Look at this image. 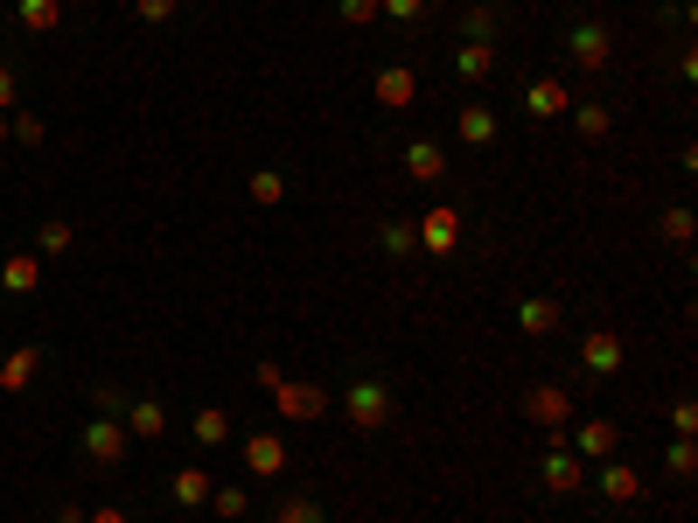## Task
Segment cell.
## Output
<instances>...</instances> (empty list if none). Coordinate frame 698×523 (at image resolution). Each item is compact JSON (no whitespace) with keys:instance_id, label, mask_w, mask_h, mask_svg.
I'll return each instance as SVG.
<instances>
[{"instance_id":"cell-8","label":"cell","mask_w":698,"mask_h":523,"mask_svg":"<svg viewBox=\"0 0 698 523\" xmlns=\"http://www.w3.org/2000/svg\"><path fill=\"white\" fill-rule=\"evenodd\" d=\"M280 412H287V418H322L328 412V391H322V384H280Z\"/></svg>"},{"instance_id":"cell-27","label":"cell","mask_w":698,"mask_h":523,"mask_svg":"<svg viewBox=\"0 0 698 523\" xmlns=\"http://www.w3.org/2000/svg\"><path fill=\"white\" fill-rule=\"evenodd\" d=\"M252 196H259V203H280V196H287V182H280V175H252Z\"/></svg>"},{"instance_id":"cell-14","label":"cell","mask_w":698,"mask_h":523,"mask_svg":"<svg viewBox=\"0 0 698 523\" xmlns=\"http://www.w3.org/2000/svg\"><path fill=\"white\" fill-rule=\"evenodd\" d=\"M496 140V112L489 105H461V147H489Z\"/></svg>"},{"instance_id":"cell-15","label":"cell","mask_w":698,"mask_h":523,"mask_svg":"<svg viewBox=\"0 0 698 523\" xmlns=\"http://www.w3.org/2000/svg\"><path fill=\"white\" fill-rule=\"evenodd\" d=\"M601 496H608V502H636V496H643L636 468H601Z\"/></svg>"},{"instance_id":"cell-13","label":"cell","mask_w":698,"mask_h":523,"mask_svg":"<svg viewBox=\"0 0 698 523\" xmlns=\"http://www.w3.org/2000/svg\"><path fill=\"white\" fill-rule=\"evenodd\" d=\"M455 70H461L468 84H482L489 70H496V42H461V50H455Z\"/></svg>"},{"instance_id":"cell-32","label":"cell","mask_w":698,"mask_h":523,"mask_svg":"<svg viewBox=\"0 0 698 523\" xmlns=\"http://www.w3.org/2000/svg\"><path fill=\"white\" fill-rule=\"evenodd\" d=\"M671 426H677V440H692V433H698V412H692V405H677Z\"/></svg>"},{"instance_id":"cell-21","label":"cell","mask_w":698,"mask_h":523,"mask_svg":"<svg viewBox=\"0 0 698 523\" xmlns=\"http://www.w3.org/2000/svg\"><path fill=\"white\" fill-rule=\"evenodd\" d=\"M84 446H91L98 461H119V446H126V440H119V426H91V440H84Z\"/></svg>"},{"instance_id":"cell-23","label":"cell","mask_w":698,"mask_h":523,"mask_svg":"<svg viewBox=\"0 0 698 523\" xmlns=\"http://www.w3.org/2000/svg\"><path fill=\"white\" fill-rule=\"evenodd\" d=\"M461 28H468V42H482L489 28H496V14H489V7H468V14H461Z\"/></svg>"},{"instance_id":"cell-30","label":"cell","mask_w":698,"mask_h":523,"mask_svg":"<svg viewBox=\"0 0 698 523\" xmlns=\"http://www.w3.org/2000/svg\"><path fill=\"white\" fill-rule=\"evenodd\" d=\"M664 237H677V244H684V237H692V216H684V209H671V216H664Z\"/></svg>"},{"instance_id":"cell-17","label":"cell","mask_w":698,"mask_h":523,"mask_svg":"<svg viewBox=\"0 0 698 523\" xmlns=\"http://www.w3.org/2000/svg\"><path fill=\"white\" fill-rule=\"evenodd\" d=\"M175 502H188V509H196V502H210V482H203L196 468H182V474H175Z\"/></svg>"},{"instance_id":"cell-28","label":"cell","mask_w":698,"mask_h":523,"mask_svg":"<svg viewBox=\"0 0 698 523\" xmlns=\"http://www.w3.org/2000/svg\"><path fill=\"white\" fill-rule=\"evenodd\" d=\"M168 418H161V405H133V433H161Z\"/></svg>"},{"instance_id":"cell-19","label":"cell","mask_w":698,"mask_h":523,"mask_svg":"<svg viewBox=\"0 0 698 523\" xmlns=\"http://www.w3.org/2000/svg\"><path fill=\"white\" fill-rule=\"evenodd\" d=\"M573 126L587 133V140H601L608 133V105H573Z\"/></svg>"},{"instance_id":"cell-22","label":"cell","mask_w":698,"mask_h":523,"mask_svg":"<svg viewBox=\"0 0 698 523\" xmlns=\"http://www.w3.org/2000/svg\"><path fill=\"white\" fill-rule=\"evenodd\" d=\"M224 433H231V426H224V412H196V440H203V446H216Z\"/></svg>"},{"instance_id":"cell-2","label":"cell","mask_w":698,"mask_h":523,"mask_svg":"<svg viewBox=\"0 0 698 523\" xmlns=\"http://www.w3.org/2000/svg\"><path fill=\"white\" fill-rule=\"evenodd\" d=\"M412 237L427 244L433 259H447V252L461 244V209H427V216H419V231H412Z\"/></svg>"},{"instance_id":"cell-29","label":"cell","mask_w":698,"mask_h":523,"mask_svg":"<svg viewBox=\"0 0 698 523\" xmlns=\"http://www.w3.org/2000/svg\"><path fill=\"white\" fill-rule=\"evenodd\" d=\"M343 22H356V28L377 22V0H343Z\"/></svg>"},{"instance_id":"cell-6","label":"cell","mask_w":698,"mask_h":523,"mask_svg":"<svg viewBox=\"0 0 698 523\" xmlns=\"http://www.w3.org/2000/svg\"><path fill=\"white\" fill-rule=\"evenodd\" d=\"M565 42H573V63H580V70H601V63H608V50H615V42H608V28H593V22H580Z\"/></svg>"},{"instance_id":"cell-4","label":"cell","mask_w":698,"mask_h":523,"mask_svg":"<svg viewBox=\"0 0 698 523\" xmlns=\"http://www.w3.org/2000/svg\"><path fill=\"white\" fill-rule=\"evenodd\" d=\"M412 91H419V78H412L405 63H384V70H377V105H384V112H405Z\"/></svg>"},{"instance_id":"cell-18","label":"cell","mask_w":698,"mask_h":523,"mask_svg":"<svg viewBox=\"0 0 698 523\" xmlns=\"http://www.w3.org/2000/svg\"><path fill=\"white\" fill-rule=\"evenodd\" d=\"M280 523H328V509L308 502V496H294V502H280Z\"/></svg>"},{"instance_id":"cell-1","label":"cell","mask_w":698,"mask_h":523,"mask_svg":"<svg viewBox=\"0 0 698 523\" xmlns=\"http://www.w3.org/2000/svg\"><path fill=\"white\" fill-rule=\"evenodd\" d=\"M343 412H349V433L371 440L377 426L391 418V391H384V377H356V384L343 391Z\"/></svg>"},{"instance_id":"cell-10","label":"cell","mask_w":698,"mask_h":523,"mask_svg":"<svg viewBox=\"0 0 698 523\" xmlns=\"http://www.w3.org/2000/svg\"><path fill=\"white\" fill-rule=\"evenodd\" d=\"M580 363H587V370H601V377H608V370H621V342L608 335V328H593V335L580 342Z\"/></svg>"},{"instance_id":"cell-34","label":"cell","mask_w":698,"mask_h":523,"mask_svg":"<svg viewBox=\"0 0 698 523\" xmlns=\"http://www.w3.org/2000/svg\"><path fill=\"white\" fill-rule=\"evenodd\" d=\"M140 14H175V0H140Z\"/></svg>"},{"instance_id":"cell-12","label":"cell","mask_w":698,"mask_h":523,"mask_svg":"<svg viewBox=\"0 0 698 523\" xmlns=\"http://www.w3.org/2000/svg\"><path fill=\"white\" fill-rule=\"evenodd\" d=\"M244 461H252V474H280L287 468V440L280 433H259V440L244 446Z\"/></svg>"},{"instance_id":"cell-16","label":"cell","mask_w":698,"mask_h":523,"mask_svg":"<svg viewBox=\"0 0 698 523\" xmlns=\"http://www.w3.org/2000/svg\"><path fill=\"white\" fill-rule=\"evenodd\" d=\"M517 321H524V335H552V328H559V307H552V300H524Z\"/></svg>"},{"instance_id":"cell-26","label":"cell","mask_w":698,"mask_h":523,"mask_svg":"<svg viewBox=\"0 0 698 523\" xmlns=\"http://www.w3.org/2000/svg\"><path fill=\"white\" fill-rule=\"evenodd\" d=\"M377 14H399V22H419V14H427V0H377Z\"/></svg>"},{"instance_id":"cell-5","label":"cell","mask_w":698,"mask_h":523,"mask_svg":"<svg viewBox=\"0 0 698 523\" xmlns=\"http://www.w3.org/2000/svg\"><path fill=\"white\" fill-rule=\"evenodd\" d=\"M565 105H573V91H565L559 78H537V84H524V112H531V119H559Z\"/></svg>"},{"instance_id":"cell-9","label":"cell","mask_w":698,"mask_h":523,"mask_svg":"<svg viewBox=\"0 0 698 523\" xmlns=\"http://www.w3.org/2000/svg\"><path fill=\"white\" fill-rule=\"evenodd\" d=\"M545 482H552V496H573V489H580V454L545 446Z\"/></svg>"},{"instance_id":"cell-31","label":"cell","mask_w":698,"mask_h":523,"mask_svg":"<svg viewBox=\"0 0 698 523\" xmlns=\"http://www.w3.org/2000/svg\"><path fill=\"white\" fill-rule=\"evenodd\" d=\"M216 509L224 517H244V489H216Z\"/></svg>"},{"instance_id":"cell-3","label":"cell","mask_w":698,"mask_h":523,"mask_svg":"<svg viewBox=\"0 0 698 523\" xmlns=\"http://www.w3.org/2000/svg\"><path fill=\"white\" fill-rule=\"evenodd\" d=\"M615 446H621V426H615V418H587V426L573 433V454H580V461H608Z\"/></svg>"},{"instance_id":"cell-25","label":"cell","mask_w":698,"mask_h":523,"mask_svg":"<svg viewBox=\"0 0 698 523\" xmlns=\"http://www.w3.org/2000/svg\"><path fill=\"white\" fill-rule=\"evenodd\" d=\"M22 22L28 28H50L56 22V0H22Z\"/></svg>"},{"instance_id":"cell-24","label":"cell","mask_w":698,"mask_h":523,"mask_svg":"<svg viewBox=\"0 0 698 523\" xmlns=\"http://www.w3.org/2000/svg\"><path fill=\"white\" fill-rule=\"evenodd\" d=\"M28 370H35V349H22V356L7 363V377H0V384H7V391H22V384H28Z\"/></svg>"},{"instance_id":"cell-33","label":"cell","mask_w":698,"mask_h":523,"mask_svg":"<svg viewBox=\"0 0 698 523\" xmlns=\"http://www.w3.org/2000/svg\"><path fill=\"white\" fill-rule=\"evenodd\" d=\"M692 461H698L692 440H677V446H671V474H692Z\"/></svg>"},{"instance_id":"cell-20","label":"cell","mask_w":698,"mask_h":523,"mask_svg":"<svg viewBox=\"0 0 698 523\" xmlns=\"http://www.w3.org/2000/svg\"><path fill=\"white\" fill-rule=\"evenodd\" d=\"M377 244H384L391 259H405V252H412L419 237H412V224H384V231H377Z\"/></svg>"},{"instance_id":"cell-11","label":"cell","mask_w":698,"mask_h":523,"mask_svg":"<svg viewBox=\"0 0 698 523\" xmlns=\"http://www.w3.org/2000/svg\"><path fill=\"white\" fill-rule=\"evenodd\" d=\"M405 168H412V182H440V175H447V154H440L433 140H412V147H405Z\"/></svg>"},{"instance_id":"cell-35","label":"cell","mask_w":698,"mask_h":523,"mask_svg":"<svg viewBox=\"0 0 698 523\" xmlns=\"http://www.w3.org/2000/svg\"><path fill=\"white\" fill-rule=\"evenodd\" d=\"M98 523H126V517H119V509H98Z\"/></svg>"},{"instance_id":"cell-7","label":"cell","mask_w":698,"mask_h":523,"mask_svg":"<svg viewBox=\"0 0 698 523\" xmlns=\"http://www.w3.org/2000/svg\"><path fill=\"white\" fill-rule=\"evenodd\" d=\"M524 412H531L537 426H545V433H559V426H565V412H573V405H565V391H559V384H537V391L524 398Z\"/></svg>"}]
</instances>
